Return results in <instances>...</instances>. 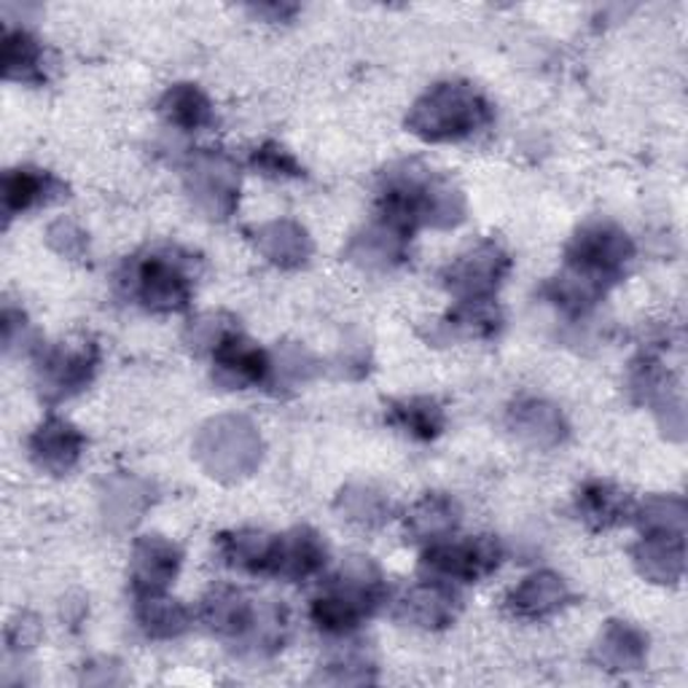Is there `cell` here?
Here are the masks:
<instances>
[{"label":"cell","mask_w":688,"mask_h":688,"mask_svg":"<svg viewBox=\"0 0 688 688\" xmlns=\"http://www.w3.org/2000/svg\"><path fill=\"white\" fill-rule=\"evenodd\" d=\"M46 192V181L39 178V175L28 173V170H20L17 175H9L6 181V207L11 210H28L41 194Z\"/></svg>","instance_id":"obj_3"},{"label":"cell","mask_w":688,"mask_h":688,"mask_svg":"<svg viewBox=\"0 0 688 688\" xmlns=\"http://www.w3.org/2000/svg\"><path fill=\"white\" fill-rule=\"evenodd\" d=\"M218 367L227 371H237L240 380H261L266 371V361L261 356V350L251 347V342L240 337H227L218 350Z\"/></svg>","instance_id":"obj_2"},{"label":"cell","mask_w":688,"mask_h":688,"mask_svg":"<svg viewBox=\"0 0 688 688\" xmlns=\"http://www.w3.org/2000/svg\"><path fill=\"white\" fill-rule=\"evenodd\" d=\"M138 296L143 298L145 307L154 309H181L188 302L192 285L184 272L167 261L164 255H149L138 266Z\"/></svg>","instance_id":"obj_1"}]
</instances>
